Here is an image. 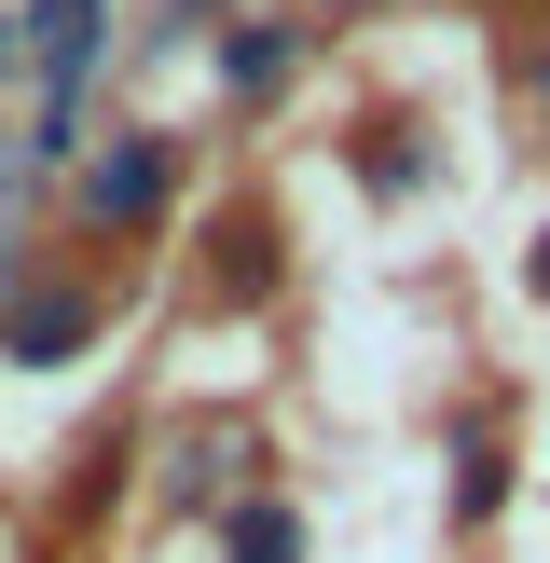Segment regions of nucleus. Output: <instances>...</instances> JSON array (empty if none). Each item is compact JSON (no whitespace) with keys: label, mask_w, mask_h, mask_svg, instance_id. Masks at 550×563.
<instances>
[{"label":"nucleus","mask_w":550,"mask_h":563,"mask_svg":"<svg viewBox=\"0 0 550 563\" xmlns=\"http://www.w3.org/2000/svg\"><path fill=\"white\" fill-rule=\"evenodd\" d=\"M82 69H97V0H42V152H69Z\"/></svg>","instance_id":"f257e3e1"},{"label":"nucleus","mask_w":550,"mask_h":563,"mask_svg":"<svg viewBox=\"0 0 550 563\" xmlns=\"http://www.w3.org/2000/svg\"><path fill=\"white\" fill-rule=\"evenodd\" d=\"M82 330H97V302H82V289H28V302H14V330H0V344H14L28 372H55V357L82 344Z\"/></svg>","instance_id":"f03ea898"},{"label":"nucleus","mask_w":550,"mask_h":563,"mask_svg":"<svg viewBox=\"0 0 550 563\" xmlns=\"http://www.w3.org/2000/svg\"><path fill=\"white\" fill-rule=\"evenodd\" d=\"M152 207H165V152L138 137V152H110V165H97V220H152Z\"/></svg>","instance_id":"7ed1b4c3"},{"label":"nucleus","mask_w":550,"mask_h":563,"mask_svg":"<svg viewBox=\"0 0 550 563\" xmlns=\"http://www.w3.org/2000/svg\"><path fill=\"white\" fill-rule=\"evenodd\" d=\"M234 563H302V522L289 509H248L234 522Z\"/></svg>","instance_id":"20e7f679"},{"label":"nucleus","mask_w":550,"mask_h":563,"mask_svg":"<svg viewBox=\"0 0 550 563\" xmlns=\"http://www.w3.org/2000/svg\"><path fill=\"white\" fill-rule=\"evenodd\" d=\"M220 69H234V82H248V97H262V82H275V69H289V42H275V27H234V55H220Z\"/></svg>","instance_id":"39448f33"},{"label":"nucleus","mask_w":550,"mask_h":563,"mask_svg":"<svg viewBox=\"0 0 550 563\" xmlns=\"http://www.w3.org/2000/svg\"><path fill=\"white\" fill-rule=\"evenodd\" d=\"M537 289H550V247H537Z\"/></svg>","instance_id":"423d86ee"}]
</instances>
